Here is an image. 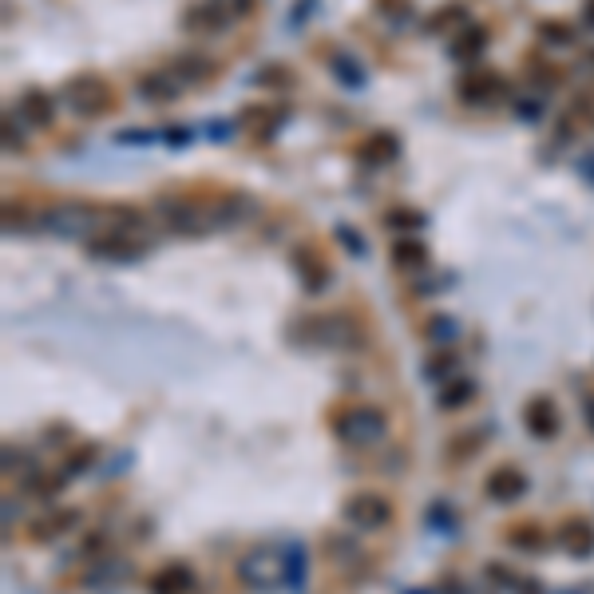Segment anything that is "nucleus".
<instances>
[{
  "mask_svg": "<svg viewBox=\"0 0 594 594\" xmlns=\"http://www.w3.org/2000/svg\"><path fill=\"white\" fill-rule=\"evenodd\" d=\"M246 210H250V198L234 195V191H179V195H163L155 202L163 230L183 234V238H202L210 230L234 226L246 218Z\"/></svg>",
  "mask_w": 594,
  "mask_h": 594,
  "instance_id": "nucleus-1",
  "label": "nucleus"
},
{
  "mask_svg": "<svg viewBox=\"0 0 594 594\" xmlns=\"http://www.w3.org/2000/svg\"><path fill=\"white\" fill-rule=\"evenodd\" d=\"M107 222H111V202L99 206L88 198H60L36 214V230H48L56 238H84V242L103 234Z\"/></svg>",
  "mask_w": 594,
  "mask_h": 594,
  "instance_id": "nucleus-2",
  "label": "nucleus"
},
{
  "mask_svg": "<svg viewBox=\"0 0 594 594\" xmlns=\"http://www.w3.org/2000/svg\"><path fill=\"white\" fill-rule=\"evenodd\" d=\"M333 432H337V440L349 444V448H373V444L385 440L389 420H385V412L373 408V404H353V408H341V412L333 416Z\"/></svg>",
  "mask_w": 594,
  "mask_h": 594,
  "instance_id": "nucleus-3",
  "label": "nucleus"
},
{
  "mask_svg": "<svg viewBox=\"0 0 594 594\" xmlns=\"http://www.w3.org/2000/svg\"><path fill=\"white\" fill-rule=\"evenodd\" d=\"M60 99L68 103L72 115L80 119H103L107 111H115V88L96 76V72H84V76H72L64 88H60Z\"/></svg>",
  "mask_w": 594,
  "mask_h": 594,
  "instance_id": "nucleus-4",
  "label": "nucleus"
},
{
  "mask_svg": "<svg viewBox=\"0 0 594 594\" xmlns=\"http://www.w3.org/2000/svg\"><path fill=\"white\" fill-rule=\"evenodd\" d=\"M238 575L246 587L254 591H270L278 583H286V555L274 551V547H254L238 559Z\"/></svg>",
  "mask_w": 594,
  "mask_h": 594,
  "instance_id": "nucleus-5",
  "label": "nucleus"
},
{
  "mask_svg": "<svg viewBox=\"0 0 594 594\" xmlns=\"http://www.w3.org/2000/svg\"><path fill=\"white\" fill-rule=\"evenodd\" d=\"M286 119H290V107L286 103H246L238 111L234 127L246 131L250 139H258V143H266V139H274L286 127Z\"/></svg>",
  "mask_w": 594,
  "mask_h": 594,
  "instance_id": "nucleus-6",
  "label": "nucleus"
},
{
  "mask_svg": "<svg viewBox=\"0 0 594 594\" xmlns=\"http://www.w3.org/2000/svg\"><path fill=\"white\" fill-rule=\"evenodd\" d=\"M147 230H107V234H96L88 242V254L92 258H103V262H135L147 254Z\"/></svg>",
  "mask_w": 594,
  "mask_h": 594,
  "instance_id": "nucleus-7",
  "label": "nucleus"
},
{
  "mask_svg": "<svg viewBox=\"0 0 594 594\" xmlns=\"http://www.w3.org/2000/svg\"><path fill=\"white\" fill-rule=\"evenodd\" d=\"M345 519L357 531H381L393 523V503L381 492H357L345 499Z\"/></svg>",
  "mask_w": 594,
  "mask_h": 594,
  "instance_id": "nucleus-8",
  "label": "nucleus"
},
{
  "mask_svg": "<svg viewBox=\"0 0 594 594\" xmlns=\"http://www.w3.org/2000/svg\"><path fill=\"white\" fill-rule=\"evenodd\" d=\"M230 20L234 16H230L226 0H202V4H191L183 12V32H191V36H218Z\"/></svg>",
  "mask_w": 594,
  "mask_h": 594,
  "instance_id": "nucleus-9",
  "label": "nucleus"
},
{
  "mask_svg": "<svg viewBox=\"0 0 594 594\" xmlns=\"http://www.w3.org/2000/svg\"><path fill=\"white\" fill-rule=\"evenodd\" d=\"M456 96L464 103H472V107H488L492 99L507 96V80L499 72H468V76H460Z\"/></svg>",
  "mask_w": 594,
  "mask_h": 594,
  "instance_id": "nucleus-10",
  "label": "nucleus"
},
{
  "mask_svg": "<svg viewBox=\"0 0 594 594\" xmlns=\"http://www.w3.org/2000/svg\"><path fill=\"white\" fill-rule=\"evenodd\" d=\"M167 72L179 80V88H202V84L214 80L218 64L210 56H202V52H179V56L167 60Z\"/></svg>",
  "mask_w": 594,
  "mask_h": 594,
  "instance_id": "nucleus-11",
  "label": "nucleus"
},
{
  "mask_svg": "<svg viewBox=\"0 0 594 594\" xmlns=\"http://www.w3.org/2000/svg\"><path fill=\"white\" fill-rule=\"evenodd\" d=\"M294 270L309 294H321V290L329 286V278H333V270H329V262H325V254H321L317 246H297Z\"/></svg>",
  "mask_w": 594,
  "mask_h": 594,
  "instance_id": "nucleus-12",
  "label": "nucleus"
},
{
  "mask_svg": "<svg viewBox=\"0 0 594 594\" xmlns=\"http://www.w3.org/2000/svg\"><path fill=\"white\" fill-rule=\"evenodd\" d=\"M313 325H317V341L321 345H333V349H353V345H361V329L345 317V313H329V317H313Z\"/></svg>",
  "mask_w": 594,
  "mask_h": 594,
  "instance_id": "nucleus-13",
  "label": "nucleus"
},
{
  "mask_svg": "<svg viewBox=\"0 0 594 594\" xmlns=\"http://www.w3.org/2000/svg\"><path fill=\"white\" fill-rule=\"evenodd\" d=\"M555 543H559L567 555H575V559L594 555V527L587 523V519L571 515V519H563V523L555 527Z\"/></svg>",
  "mask_w": 594,
  "mask_h": 594,
  "instance_id": "nucleus-14",
  "label": "nucleus"
},
{
  "mask_svg": "<svg viewBox=\"0 0 594 594\" xmlns=\"http://www.w3.org/2000/svg\"><path fill=\"white\" fill-rule=\"evenodd\" d=\"M484 492L495 503H515L519 495L527 492V476L515 464H499V468H492V476L484 480Z\"/></svg>",
  "mask_w": 594,
  "mask_h": 594,
  "instance_id": "nucleus-15",
  "label": "nucleus"
},
{
  "mask_svg": "<svg viewBox=\"0 0 594 594\" xmlns=\"http://www.w3.org/2000/svg\"><path fill=\"white\" fill-rule=\"evenodd\" d=\"M523 420H527L531 436H539V440H551V436L559 432V408H555L551 396H535V400H527Z\"/></svg>",
  "mask_w": 594,
  "mask_h": 594,
  "instance_id": "nucleus-16",
  "label": "nucleus"
},
{
  "mask_svg": "<svg viewBox=\"0 0 594 594\" xmlns=\"http://www.w3.org/2000/svg\"><path fill=\"white\" fill-rule=\"evenodd\" d=\"M12 107H16V115H24L32 127H48V123L56 119V99L48 96L44 88H24Z\"/></svg>",
  "mask_w": 594,
  "mask_h": 594,
  "instance_id": "nucleus-17",
  "label": "nucleus"
},
{
  "mask_svg": "<svg viewBox=\"0 0 594 594\" xmlns=\"http://www.w3.org/2000/svg\"><path fill=\"white\" fill-rule=\"evenodd\" d=\"M389 262L404 274H420V270H428V246L416 234H404L389 246Z\"/></svg>",
  "mask_w": 594,
  "mask_h": 594,
  "instance_id": "nucleus-18",
  "label": "nucleus"
},
{
  "mask_svg": "<svg viewBox=\"0 0 594 594\" xmlns=\"http://www.w3.org/2000/svg\"><path fill=\"white\" fill-rule=\"evenodd\" d=\"M396 155H400V139H396L393 131H373V135L357 147V159H361L365 167H389V163H396Z\"/></svg>",
  "mask_w": 594,
  "mask_h": 594,
  "instance_id": "nucleus-19",
  "label": "nucleus"
},
{
  "mask_svg": "<svg viewBox=\"0 0 594 594\" xmlns=\"http://www.w3.org/2000/svg\"><path fill=\"white\" fill-rule=\"evenodd\" d=\"M135 92L147 99V103H171V99L183 96V88H179V80L163 68V72H143L139 80H135Z\"/></svg>",
  "mask_w": 594,
  "mask_h": 594,
  "instance_id": "nucleus-20",
  "label": "nucleus"
},
{
  "mask_svg": "<svg viewBox=\"0 0 594 594\" xmlns=\"http://www.w3.org/2000/svg\"><path fill=\"white\" fill-rule=\"evenodd\" d=\"M195 583L198 579L191 567L171 563V567H163V571L151 575V594H191L195 591Z\"/></svg>",
  "mask_w": 594,
  "mask_h": 594,
  "instance_id": "nucleus-21",
  "label": "nucleus"
},
{
  "mask_svg": "<svg viewBox=\"0 0 594 594\" xmlns=\"http://www.w3.org/2000/svg\"><path fill=\"white\" fill-rule=\"evenodd\" d=\"M488 28L484 24H468V28H460L456 36H452V60H460V64H468V60H476V56H484V48H488Z\"/></svg>",
  "mask_w": 594,
  "mask_h": 594,
  "instance_id": "nucleus-22",
  "label": "nucleus"
},
{
  "mask_svg": "<svg viewBox=\"0 0 594 594\" xmlns=\"http://www.w3.org/2000/svg\"><path fill=\"white\" fill-rule=\"evenodd\" d=\"M393 234H420L424 226H428V214L424 210H412V206H393V210H385V218H381Z\"/></svg>",
  "mask_w": 594,
  "mask_h": 594,
  "instance_id": "nucleus-23",
  "label": "nucleus"
},
{
  "mask_svg": "<svg viewBox=\"0 0 594 594\" xmlns=\"http://www.w3.org/2000/svg\"><path fill=\"white\" fill-rule=\"evenodd\" d=\"M329 68H333V76H337L345 88H365V80H369L365 64H361L357 56H349V52H333V56H329Z\"/></svg>",
  "mask_w": 594,
  "mask_h": 594,
  "instance_id": "nucleus-24",
  "label": "nucleus"
},
{
  "mask_svg": "<svg viewBox=\"0 0 594 594\" xmlns=\"http://www.w3.org/2000/svg\"><path fill=\"white\" fill-rule=\"evenodd\" d=\"M127 575H131V567H127L123 559H115V563L107 559L103 567L88 571V579H84V583H88V591H115V587H119V579H127Z\"/></svg>",
  "mask_w": 594,
  "mask_h": 594,
  "instance_id": "nucleus-25",
  "label": "nucleus"
},
{
  "mask_svg": "<svg viewBox=\"0 0 594 594\" xmlns=\"http://www.w3.org/2000/svg\"><path fill=\"white\" fill-rule=\"evenodd\" d=\"M76 519H80V511H52V515H44L36 527H32V539H56V535H64L68 527H76Z\"/></svg>",
  "mask_w": 594,
  "mask_h": 594,
  "instance_id": "nucleus-26",
  "label": "nucleus"
},
{
  "mask_svg": "<svg viewBox=\"0 0 594 594\" xmlns=\"http://www.w3.org/2000/svg\"><path fill=\"white\" fill-rule=\"evenodd\" d=\"M535 32H539V44H547V48H571L575 44V28L567 20H543Z\"/></svg>",
  "mask_w": 594,
  "mask_h": 594,
  "instance_id": "nucleus-27",
  "label": "nucleus"
},
{
  "mask_svg": "<svg viewBox=\"0 0 594 594\" xmlns=\"http://www.w3.org/2000/svg\"><path fill=\"white\" fill-rule=\"evenodd\" d=\"M448 28H456V32H460V28H468V12H464L460 4H444V8L428 20V32H436V36H440V32H448Z\"/></svg>",
  "mask_w": 594,
  "mask_h": 594,
  "instance_id": "nucleus-28",
  "label": "nucleus"
},
{
  "mask_svg": "<svg viewBox=\"0 0 594 594\" xmlns=\"http://www.w3.org/2000/svg\"><path fill=\"white\" fill-rule=\"evenodd\" d=\"M424 333H428V341H436V345H452V341L460 337V321L448 317V313H436V317L424 325Z\"/></svg>",
  "mask_w": 594,
  "mask_h": 594,
  "instance_id": "nucleus-29",
  "label": "nucleus"
},
{
  "mask_svg": "<svg viewBox=\"0 0 594 594\" xmlns=\"http://www.w3.org/2000/svg\"><path fill=\"white\" fill-rule=\"evenodd\" d=\"M282 555H286V587H290V591H301V587H305V547H301V543H290Z\"/></svg>",
  "mask_w": 594,
  "mask_h": 594,
  "instance_id": "nucleus-30",
  "label": "nucleus"
},
{
  "mask_svg": "<svg viewBox=\"0 0 594 594\" xmlns=\"http://www.w3.org/2000/svg\"><path fill=\"white\" fill-rule=\"evenodd\" d=\"M254 84H262V88H282V92H290L294 88V72L286 68V64H266L258 76H254Z\"/></svg>",
  "mask_w": 594,
  "mask_h": 594,
  "instance_id": "nucleus-31",
  "label": "nucleus"
},
{
  "mask_svg": "<svg viewBox=\"0 0 594 594\" xmlns=\"http://www.w3.org/2000/svg\"><path fill=\"white\" fill-rule=\"evenodd\" d=\"M507 539H511L515 547H527V551H539V547H543V531L531 527V523H527V527H511Z\"/></svg>",
  "mask_w": 594,
  "mask_h": 594,
  "instance_id": "nucleus-32",
  "label": "nucleus"
},
{
  "mask_svg": "<svg viewBox=\"0 0 594 594\" xmlns=\"http://www.w3.org/2000/svg\"><path fill=\"white\" fill-rule=\"evenodd\" d=\"M476 396V385L472 381H456V385H448V393L440 396V408H460V404H468Z\"/></svg>",
  "mask_w": 594,
  "mask_h": 594,
  "instance_id": "nucleus-33",
  "label": "nucleus"
},
{
  "mask_svg": "<svg viewBox=\"0 0 594 594\" xmlns=\"http://www.w3.org/2000/svg\"><path fill=\"white\" fill-rule=\"evenodd\" d=\"M373 4H377V12L385 20H396V24H404L412 16V0H373Z\"/></svg>",
  "mask_w": 594,
  "mask_h": 594,
  "instance_id": "nucleus-34",
  "label": "nucleus"
},
{
  "mask_svg": "<svg viewBox=\"0 0 594 594\" xmlns=\"http://www.w3.org/2000/svg\"><path fill=\"white\" fill-rule=\"evenodd\" d=\"M484 436H488V432L480 428V432H472V436H464V440H452V448H448L452 460H472V452L484 444Z\"/></svg>",
  "mask_w": 594,
  "mask_h": 594,
  "instance_id": "nucleus-35",
  "label": "nucleus"
},
{
  "mask_svg": "<svg viewBox=\"0 0 594 594\" xmlns=\"http://www.w3.org/2000/svg\"><path fill=\"white\" fill-rule=\"evenodd\" d=\"M460 365H456V357L452 353H440V357H432V365H424V377L428 381H444L448 373H456Z\"/></svg>",
  "mask_w": 594,
  "mask_h": 594,
  "instance_id": "nucleus-36",
  "label": "nucleus"
},
{
  "mask_svg": "<svg viewBox=\"0 0 594 594\" xmlns=\"http://www.w3.org/2000/svg\"><path fill=\"white\" fill-rule=\"evenodd\" d=\"M329 559H337V563H349V559H357V547H353L349 539L333 535V539H329Z\"/></svg>",
  "mask_w": 594,
  "mask_h": 594,
  "instance_id": "nucleus-37",
  "label": "nucleus"
},
{
  "mask_svg": "<svg viewBox=\"0 0 594 594\" xmlns=\"http://www.w3.org/2000/svg\"><path fill=\"white\" fill-rule=\"evenodd\" d=\"M4 147H8V151H24V139H20V131L12 127V111L4 115Z\"/></svg>",
  "mask_w": 594,
  "mask_h": 594,
  "instance_id": "nucleus-38",
  "label": "nucleus"
},
{
  "mask_svg": "<svg viewBox=\"0 0 594 594\" xmlns=\"http://www.w3.org/2000/svg\"><path fill=\"white\" fill-rule=\"evenodd\" d=\"M337 238H341V246H345L349 254H357V258L365 254V242H357V234H353L349 226H337Z\"/></svg>",
  "mask_w": 594,
  "mask_h": 594,
  "instance_id": "nucleus-39",
  "label": "nucleus"
},
{
  "mask_svg": "<svg viewBox=\"0 0 594 594\" xmlns=\"http://www.w3.org/2000/svg\"><path fill=\"white\" fill-rule=\"evenodd\" d=\"M428 519H432V527H440V531H452V523H448V507H444V503H436Z\"/></svg>",
  "mask_w": 594,
  "mask_h": 594,
  "instance_id": "nucleus-40",
  "label": "nucleus"
},
{
  "mask_svg": "<svg viewBox=\"0 0 594 594\" xmlns=\"http://www.w3.org/2000/svg\"><path fill=\"white\" fill-rule=\"evenodd\" d=\"M151 139H155L151 131H123V135H119V143H127V147H131V143H151Z\"/></svg>",
  "mask_w": 594,
  "mask_h": 594,
  "instance_id": "nucleus-41",
  "label": "nucleus"
},
{
  "mask_svg": "<svg viewBox=\"0 0 594 594\" xmlns=\"http://www.w3.org/2000/svg\"><path fill=\"white\" fill-rule=\"evenodd\" d=\"M187 135H191L187 127H171V131H167V143H171V147H187Z\"/></svg>",
  "mask_w": 594,
  "mask_h": 594,
  "instance_id": "nucleus-42",
  "label": "nucleus"
},
{
  "mask_svg": "<svg viewBox=\"0 0 594 594\" xmlns=\"http://www.w3.org/2000/svg\"><path fill=\"white\" fill-rule=\"evenodd\" d=\"M583 24L594 32V0H583Z\"/></svg>",
  "mask_w": 594,
  "mask_h": 594,
  "instance_id": "nucleus-43",
  "label": "nucleus"
},
{
  "mask_svg": "<svg viewBox=\"0 0 594 594\" xmlns=\"http://www.w3.org/2000/svg\"><path fill=\"white\" fill-rule=\"evenodd\" d=\"M583 412H587V420H591V428H594V393L583 396Z\"/></svg>",
  "mask_w": 594,
  "mask_h": 594,
  "instance_id": "nucleus-44",
  "label": "nucleus"
},
{
  "mask_svg": "<svg viewBox=\"0 0 594 594\" xmlns=\"http://www.w3.org/2000/svg\"><path fill=\"white\" fill-rule=\"evenodd\" d=\"M555 594H579V591H555Z\"/></svg>",
  "mask_w": 594,
  "mask_h": 594,
  "instance_id": "nucleus-45",
  "label": "nucleus"
},
{
  "mask_svg": "<svg viewBox=\"0 0 594 594\" xmlns=\"http://www.w3.org/2000/svg\"><path fill=\"white\" fill-rule=\"evenodd\" d=\"M420 594H428V591H420Z\"/></svg>",
  "mask_w": 594,
  "mask_h": 594,
  "instance_id": "nucleus-46",
  "label": "nucleus"
}]
</instances>
